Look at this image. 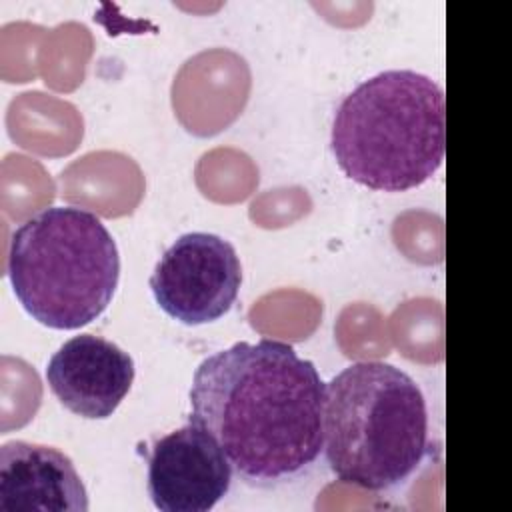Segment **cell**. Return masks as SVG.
I'll list each match as a JSON object with an SVG mask.
<instances>
[{
	"mask_svg": "<svg viewBox=\"0 0 512 512\" xmlns=\"http://www.w3.org/2000/svg\"><path fill=\"white\" fill-rule=\"evenodd\" d=\"M324 390L316 366L294 346L272 338L242 340L198 364L188 420L216 438L242 482L272 488L318 460Z\"/></svg>",
	"mask_w": 512,
	"mask_h": 512,
	"instance_id": "6da1fadb",
	"label": "cell"
},
{
	"mask_svg": "<svg viewBox=\"0 0 512 512\" xmlns=\"http://www.w3.org/2000/svg\"><path fill=\"white\" fill-rule=\"evenodd\" d=\"M330 146L340 170L366 188L404 192L424 184L444 160L442 86L410 68L374 74L336 108Z\"/></svg>",
	"mask_w": 512,
	"mask_h": 512,
	"instance_id": "7a4b0ae2",
	"label": "cell"
},
{
	"mask_svg": "<svg viewBox=\"0 0 512 512\" xmlns=\"http://www.w3.org/2000/svg\"><path fill=\"white\" fill-rule=\"evenodd\" d=\"M324 456L338 480L388 490L408 480L428 452L426 398L394 364L360 360L324 390Z\"/></svg>",
	"mask_w": 512,
	"mask_h": 512,
	"instance_id": "3957f363",
	"label": "cell"
},
{
	"mask_svg": "<svg viewBox=\"0 0 512 512\" xmlns=\"http://www.w3.org/2000/svg\"><path fill=\"white\" fill-rule=\"evenodd\" d=\"M6 274L34 320L56 330H76L112 302L120 254L94 212L50 206L12 232Z\"/></svg>",
	"mask_w": 512,
	"mask_h": 512,
	"instance_id": "277c9868",
	"label": "cell"
},
{
	"mask_svg": "<svg viewBox=\"0 0 512 512\" xmlns=\"http://www.w3.org/2000/svg\"><path fill=\"white\" fill-rule=\"evenodd\" d=\"M240 284L242 264L236 248L212 232L178 236L150 276L158 306L186 326L222 318L236 302Z\"/></svg>",
	"mask_w": 512,
	"mask_h": 512,
	"instance_id": "5b68a950",
	"label": "cell"
},
{
	"mask_svg": "<svg viewBox=\"0 0 512 512\" xmlns=\"http://www.w3.org/2000/svg\"><path fill=\"white\" fill-rule=\"evenodd\" d=\"M232 472L216 438L188 420L152 444L148 494L162 512H208L228 494Z\"/></svg>",
	"mask_w": 512,
	"mask_h": 512,
	"instance_id": "8992f818",
	"label": "cell"
},
{
	"mask_svg": "<svg viewBox=\"0 0 512 512\" xmlns=\"http://www.w3.org/2000/svg\"><path fill=\"white\" fill-rule=\"evenodd\" d=\"M134 374L132 356L94 334L72 336L46 366L48 386L60 404L88 420L112 416L130 392Z\"/></svg>",
	"mask_w": 512,
	"mask_h": 512,
	"instance_id": "52a82bcc",
	"label": "cell"
},
{
	"mask_svg": "<svg viewBox=\"0 0 512 512\" xmlns=\"http://www.w3.org/2000/svg\"><path fill=\"white\" fill-rule=\"evenodd\" d=\"M86 486L62 450L10 440L0 446V512H86Z\"/></svg>",
	"mask_w": 512,
	"mask_h": 512,
	"instance_id": "ba28073f",
	"label": "cell"
}]
</instances>
